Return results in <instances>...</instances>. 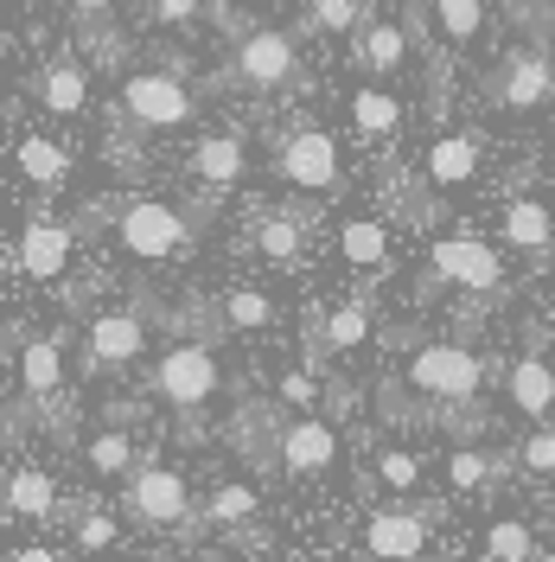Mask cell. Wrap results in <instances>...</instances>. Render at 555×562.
Segmentation results:
<instances>
[{"label":"cell","instance_id":"9a60e30c","mask_svg":"<svg viewBox=\"0 0 555 562\" xmlns=\"http://www.w3.org/2000/svg\"><path fill=\"white\" fill-rule=\"evenodd\" d=\"M33 97L45 115H83L90 109V65L77 58V52H52L45 65L33 70Z\"/></svg>","mask_w":555,"mask_h":562},{"label":"cell","instance_id":"e575fe53","mask_svg":"<svg viewBox=\"0 0 555 562\" xmlns=\"http://www.w3.org/2000/svg\"><path fill=\"white\" fill-rule=\"evenodd\" d=\"M511 473H518L523 486H543V480H555V422L530 428L518 448H511Z\"/></svg>","mask_w":555,"mask_h":562},{"label":"cell","instance_id":"cb8c5ba5","mask_svg":"<svg viewBox=\"0 0 555 562\" xmlns=\"http://www.w3.org/2000/svg\"><path fill=\"white\" fill-rule=\"evenodd\" d=\"M13 167L33 179L38 192H52V186H65L70 179V147L58 135H45V128H26L20 147H13Z\"/></svg>","mask_w":555,"mask_h":562},{"label":"cell","instance_id":"f546056e","mask_svg":"<svg viewBox=\"0 0 555 562\" xmlns=\"http://www.w3.org/2000/svg\"><path fill=\"white\" fill-rule=\"evenodd\" d=\"M65 13H70V26H77V38H90L103 58H115L122 52V0H65Z\"/></svg>","mask_w":555,"mask_h":562},{"label":"cell","instance_id":"60d3db41","mask_svg":"<svg viewBox=\"0 0 555 562\" xmlns=\"http://www.w3.org/2000/svg\"><path fill=\"white\" fill-rule=\"evenodd\" d=\"M7 562H65V557H58L52 543H13V550H7Z\"/></svg>","mask_w":555,"mask_h":562},{"label":"cell","instance_id":"b9f144b4","mask_svg":"<svg viewBox=\"0 0 555 562\" xmlns=\"http://www.w3.org/2000/svg\"><path fill=\"white\" fill-rule=\"evenodd\" d=\"M530 13H555V0H530Z\"/></svg>","mask_w":555,"mask_h":562},{"label":"cell","instance_id":"ac0fdd59","mask_svg":"<svg viewBox=\"0 0 555 562\" xmlns=\"http://www.w3.org/2000/svg\"><path fill=\"white\" fill-rule=\"evenodd\" d=\"M409 52H416V33L409 26H396V20H377L371 13V26L351 38V58H358V70H371V77H403L409 70Z\"/></svg>","mask_w":555,"mask_h":562},{"label":"cell","instance_id":"4dcf8cb0","mask_svg":"<svg viewBox=\"0 0 555 562\" xmlns=\"http://www.w3.org/2000/svg\"><path fill=\"white\" fill-rule=\"evenodd\" d=\"M371 339V307L364 301H346V307H332L326 319H313V351H351Z\"/></svg>","mask_w":555,"mask_h":562},{"label":"cell","instance_id":"f1b7e54d","mask_svg":"<svg viewBox=\"0 0 555 562\" xmlns=\"http://www.w3.org/2000/svg\"><path fill=\"white\" fill-rule=\"evenodd\" d=\"M339 256L358 276H383L389 269V231H383L377 217H346L339 224Z\"/></svg>","mask_w":555,"mask_h":562},{"label":"cell","instance_id":"9c48e42d","mask_svg":"<svg viewBox=\"0 0 555 562\" xmlns=\"http://www.w3.org/2000/svg\"><path fill=\"white\" fill-rule=\"evenodd\" d=\"M486 97L498 109H543L555 103V45H511L486 70Z\"/></svg>","mask_w":555,"mask_h":562},{"label":"cell","instance_id":"44dd1931","mask_svg":"<svg viewBox=\"0 0 555 562\" xmlns=\"http://www.w3.org/2000/svg\"><path fill=\"white\" fill-rule=\"evenodd\" d=\"M307 211L294 205H262L256 217H249V244L262 249L269 262H301V249H307Z\"/></svg>","mask_w":555,"mask_h":562},{"label":"cell","instance_id":"4316f807","mask_svg":"<svg viewBox=\"0 0 555 562\" xmlns=\"http://www.w3.org/2000/svg\"><path fill=\"white\" fill-rule=\"evenodd\" d=\"M83 467H90V480H128V473L140 467L135 428H115V422H103V428L83 441Z\"/></svg>","mask_w":555,"mask_h":562},{"label":"cell","instance_id":"603a6c76","mask_svg":"<svg viewBox=\"0 0 555 562\" xmlns=\"http://www.w3.org/2000/svg\"><path fill=\"white\" fill-rule=\"evenodd\" d=\"M0 505H7V518H20V525H52V518H58V480H52L45 467H13Z\"/></svg>","mask_w":555,"mask_h":562},{"label":"cell","instance_id":"484cf974","mask_svg":"<svg viewBox=\"0 0 555 562\" xmlns=\"http://www.w3.org/2000/svg\"><path fill=\"white\" fill-rule=\"evenodd\" d=\"M256 518H262L256 486H249V480H224V486L211 492V505H205V518H199V525L217 530V537H243V530H256Z\"/></svg>","mask_w":555,"mask_h":562},{"label":"cell","instance_id":"5b68a950","mask_svg":"<svg viewBox=\"0 0 555 562\" xmlns=\"http://www.w3.org/2000/svg\"><path fill=\"white\" fill-rule=\"evenodd\" d=\"M109 237L135 262H167V256H179V249L192 244V217L179 205H167V199H128L109 217Z\"/></svg>","mask_w":555,"mask_h":562},{"label":"cell","instance_id":"8992f818","mask_svg":"<svg viewBox=\"0 0 555 562\" xmlns=\"http://www.w3.org/2000/svg\"><path fill=\"white\" fill-rule=\"evenodd\" d=\"M122 518L140 530H179L192 525V486H185V473L167 467V460H140L135 473H128V486H122Z\"/></svg>","mask_w":555,"mask_h":562},{"label":"cell","instance_id":"74e56055","mask_svg":"<svg viewBox=\"0 0 555 562\" xmlns=\"http://www.w3.org/2000/svg\"><path fill=\"white\" fill-rule=\"evenodd\" d=\"M428 13L448 33V45H473L486 33V0H428Z\"/></svg>","mask_w":555,"mask_h":562},{"label":"cell","instance_id":"ba28073f","mask_svg":"<svg viewBox=\"0 0 555 562\" xmlns=\"http://www.w3.org/2000/svg\"><path fill=\"white\" fill-rule=\"evenodd\" d=\"M441 525V505H377L364 530H358V550L364 562H421Z\"/></svg>","mask_w":555,"mask_h":562},{"label":"cell","instance_id":"52a82bcc","mask_svg":"<svg viewBox=\"0 0 555 562\" xmlns=\"http://www.w3.org/2000/svg\"><path fill=\"white\" fill-rule=\"evenodd\" d=\"M275 173L294 186V192H313V199H326V192H339V179H346V147L332 128H319V122H294L275 147Z\"/></svg>","mask_w":555,"mask_h":562},{"label":"cell","instance_id":"30bf717a","mask_svg":"<svg viewBox=\"0 0 555 562\" xmlns=\"http://www.w3.org/2000/svg\"><path fill=\"white\" fill-rule=\"evenodd\" d=\"M140 351H147V319L135 307H103V314L83 319V378H109V371H128Z\"/></svg>","mask_w":555,"mask_h":562},{"label":"cell","instance_id":"d4e9b609","mask_svg":"<svg viewBox=\"0 0 555 562\" xmlns=\"http://www.w3.org/2000/svg\"><path fill=\"white\" fill-rule=\"evenodd\" d=\"M505 244L511 249H523V256H550L555 249V217H550V205L543 199H530V192H518L511 205H505Z\"/></svg>","mask_w":555,"mask_h":562},{"label":"cell","instance_id":"8d00e7d4","mask_svg":"<svg viewBox=\"0 0 555 562\" xmlns=\"http://www.w3.org/2000/svg\"><path fill=\"white\" fill-rule=\"evenodd\" d=\"M307 26L332 38H358L371 26V7L364 0H307Z\"/></svg>","mask_w":555,"mask_h":562},{"label":"cell","instance_id":"ab89813d","mask_svg":"<svg viewBox=\"0 0 555 562\" xmlns=\"http://www.w3.org/2000/svg\"><path fill=\"white\" fill-rule=\"evenodd\" d=\"M205 13V0H154V20L160 26H192Z\"/></svg>","mask_w":555,"mask_h":562},{"label":"cell","instance_id":"4fadbf2b","mask_svg":"<svg viewBox=\"0 0 555 562\" xmlns=\"http://www.w3.org/2000/svg\"><path fill=\"white\" fill-rule=\"evenodd\" d=\"M70 249H77V231H70V217H58V211L33 205V211H26V224H20V256H13V262H20V276L52 281V276H65Z\"/></svg>","mask_w":555,"mask_h":562},{"label":"cell","instance_id":"1f68e13d","mask_svg":"<svg viewBox=\"0 0 555 562\" xmlns=\"http://www.w3.org/2000/svg\"><path fill=\"white\" fill-rule=\"evenodd\" d=\"M217 326H237V333H269L275 326V301L262 294V288H224V301H217Z\"/></svg>","mask_w":555,"mask_h":562},{"label":"cell","instance_id":"d6a6232c","mask_svg":"<svg viewBox=\"0 0 555 562\" xmlns=\"http://www.w3.org/2000/svg\"><path fill=\"white\" fill-rule=\"evenodd\" d=\"M486 562H550V550L536 543V530L523 518H491L486 525Z\"/></svg>","mask_w":555,"mask_h":562},{"label":"cell","instance_id":"ee69618b","mask_svg":"<svg viewBox=\"0 0 555 562\" xmlns=\"http://www.w3.org/2000/svg\"><path fill=\"white\" fill-rule=\"evenodd\" d=\"M543 530H550V550H555V512H550V525H543Z\"/></svg>","mask_w":555,"mask_h":562},{"label":"cell","instance_id":"6da1fadb","mask_svg":"<svg viewBox=\"0 0 555 562\" xmlns=\"http://www.w3.org/2000/svg\"><path fill=\"white\" fill-rule=\"evenodd\" d=\"M217 384H224V364H217V346L211 339H179V346H167L160 358H154V371L140 378V390L154 396V403H167L185 428V441H199L205 435V403L217 396Z\"/></svg>","mask_w":555,"mask_h":562},{"label":"cell","instance_id":"836d02e7","mask_svg":"<svg viewBox=\"0 0 555 562\" xmlns=\"http://www.w3.org/2000/svg\"><path fill=\"white\" fill-rule=\"evenodd\" d=\"M65 525H70V550H77V557H103L109 543L122 537L115 512H103V505H70Z\"/></svg>","mask_w":555,"mask_h":562},{"label":"cell","instance_id":"7c38bea8","mask_svg":"<svg viewBox=\"0 0 555 562\" xmlns=\"http://www.w3.org/2000/svg\"><path fill=\"white\" fill-rule=\"evenodd\" d=\"M332 467H339V428L326 416H294L287 422V435H281V480H294V486H319V480H332Z\"/></svg>","mask_w":555,"mask_h":562},{"label":"cell","instance_id":"e0dca14e","mask_svg":"<svg viewBox=\"0 0 555 562\" xmlns=\"http://www.w3.org/2000/svg\"><path fill=\"white\" fill-rule=\"evenodd\" d=\"M281 435H287V416H281L275 403H262V396H249L243 409L230 416V441L249 454V467H281Z\"/></svg>","mask_w":555,"mask_h":562},{"label":"cell","instance_id":"5bb4252c","mask_svg":"<svg viewBox=\"0 0 555 562\" xmlns=\"http://www.w3.org/2000/svg\"><path fill=\"white\" fill-rule=\"evenodd\" d=\"M486 167V147L473 128H441V135L428 140V154H421V179L434 186V192H460V186H473Z\"/></svg>","mask_w":555,"mask_h":562},{"label":"cell","instance_id":"2e32d148","mask_svg":"<svg viewBox=\"0 0 555 562\" xmlns=\"http://www.w3.org/2000/svg\"><path fill=\"white\" fill-rule=\"evenodd\" d=\"M65 390V339L58 333H26L20 339V396L33 409H52Z\"/></svg>","mask_w":555,"mask_h":562},{"label":"cell","instance_id":"277c9868","mask_svg":"<svg viewBox=\"0 0 555 562\" xmlns=\"http://www.w3.org/2000/svg\"><path fill=\"white\" fill-rule=\"evenodd\" d=\"M224 83L237 90H256V97H281V90H301L307 70H301V38L287 26H249L230 45V65H224Z\"/></svg>","mask_w":555,"mask_h":562},{"label":"cell","instance_id":"7402d4cb","mask_svg":"<svg viewBox=\"0 0 555 562\" xmlns=\"http://www.w3.org/2000/svg\"><path fill=\"white\" fill-rule=\"evenodd\" d=\"M505 473H511V454H486V448H466V441H453L448 454H441V480L460 498H486Z\"/></svg>","mask_w":555,"mask_h":562},{"label":"cell","instance_id":"f35d334b","mask_svg":"<svg viewBox=\"0 0 555 562\" xmlns=\"http://www.w3.org/2000/svg\"><path fill=\"white\" fill-rule=\"evenodd\" d=\"M275 390H281V403H294V409H319V384H313L307 364H287Z\"/></svg>","mask_w":555,"mask_h":562},{"label":"cell","instance_id":"d6986e66","mask_svg":"<svg viewBox=\"0 0 555 562\" xmlns=\"http://www.w3.org/2000/svg\"><path fill=\"white\" fill-rule=\"evenodd\" d=\"M243 167H249V140L237 135V128H224V135H205L199 147H192V160H185V173L199 179L211 199H217V192H230V186L243 179Z\"/></svg>","mask_w":555,"mask_h":562},{"label":"cell","instance_id":"8fae6325","mask_svg":"<svg viewBox=\"0 0 555 562\" xmlns=\"http://www.w3.org/2000/svg\"><path fill=\"white\" fill-rule=\"evenodd\" d=\"M428 276L448 281V288H466V294H498L505 288V262H498L491 244L453 231V237H441V244L428 249Z\"/></svg>","mask_w":555,"mask_h":562},{"label":"cell","instance_id":"7bdbcfd3","mask_svg":"<svg viewBox=\"0 0 555 562\" xmlns=\"http://www.w3.org/2000/svg\"><path fill=\"white\" fill-rule=\"evenodd\" d=\"M550 160H555V115H550Z\"/></svg>","mask_w":555,"mask_h":562},{"label":"cell","instance_id":"ffe728a7","mask_svg":"<svg viewBox=\"0 0 555 562\" xmlns=\"http://www.w3.org/2000/svg\"><path fill=\"white\" fill-rule=\"evenodd\" d=\"M505 396H511V409H518L523 422H555V364L550 358H536V351L511 358V371H505Z\"/></svg>","mask_w":555,"mask_h":562},{"label":"cell","instance_id":"7a4b0ae2","mask_svg":"<svg viewBox=\"0 0 555 562\" xmlns=\"http://www.w3.org/2000/svg\"><path fill=\"white\" fill-rule=\"evenodd\" d=\"M486 358L473 346H453V339H434V346H416L409 351V364L389 378L396 390H416L421 416H448V409H466V403H479V390H486Z\"/></svg>","mask_w":555,"mask_h":562},{"label":"cell","instance_id":"3957f363","mask_svg":"<svg viewBox=\"0 0 555 562\" xmlns=\"http://www.w3.org/2000/svg\"><path fill=\"white\" fill-rule=\"evenodd\" d=\"M109 122L122 135H173V128H192L199 122V90L179 77V70H128L115 103H109Z\"/></svg>","mask_w":555,"mask_h":562},{"label":"cell","instance_id":"f6af8a7d","mask_svg":"<svg viewBox=\"0 0 555 562\" xmlns=\"http://www.w3.org/2000/svg\"><path fill=\"white\" fill-rule=\"evenodd\" d=\"M281 562H319V557H281Z\"/></svg>","mask_w":555,"mask_h":562},{"label":"cell","instance_id":"d590c367","mask_svg":"<svg viewBox=\"0 0 555 562\" xmlns=\"http://www.w3.org/2000/svg\"><path fill=\"white\" fill-rule=\"evenodd\" d=\"M371 480L389 486V492H416L421 486V454L403 448V441H383V448H371Z\"/></svg>","mask_w":555,"mask_h":562},{"label":"cell","instance_id":"83f0119b","mask_svg":"<svg viewBox=\"0 0 555 562\" xmlns=\"http://www.w3.org/2000/svg\"><path fill=\"white\" fill-rule=\"evenodd\" d=\"M351 122H358L364 140H389L403 128V97H396L389 83H358V90H351Z\"/></svg>","mask_w":555,"mask_h":562}]
</instances>
